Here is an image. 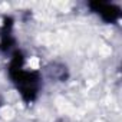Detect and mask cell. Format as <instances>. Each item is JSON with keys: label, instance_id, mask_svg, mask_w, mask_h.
<instances>
[{"label": "cell", "instance_id": "cell-1", "mask_svg": "<svg viewBox=\"0 0 122 122\" xmlns=\"http://www.w3.org/2000/svg\"><path fill=\"white\" fill-rule=\"evenodd\" d=\"M23 63H25L23 53L20 50H15L13 57L10 60V65H9V76H10L13 85L16 86V89L19 91V93L22 95L23 101L30 103L36 99V96L40 91L42 79H40L39 72L25 71Z\"/></svg>", "mask_w": 122, "mask_h": 122}, {"label": "cell", "instance_id": "cell-2", "mask_svg": "<svg viewBox=\"0 0 122 122\" xmlns=\"http://www.w3.org/2000/svg\"><path fill=\"white\" fill-rule=\"evenodd\" d=\"M89 7L98 13L105 22L108 23H115L119 16H121V9L115 5H111V3H105V2H91L89 3Z\"/></svg>", "mask_w": 122, "mask_h": 122}, {"label": "cell", "instance_id": "cell-3", "mask_svg": "<svg viewBox=\"0 0 122 122\" xmlns=\"http://www.w3.org/2000/svg\"><path fill=\"white\" fill-rule=\"evenodd\" d=\"M12 26H13V20L10 17H6L5 25L0 30V50L2 52H7L15 43V39L12 35Z\"/></svg>", "mask_w": 122, "mask_h": 122}]
</instances>
